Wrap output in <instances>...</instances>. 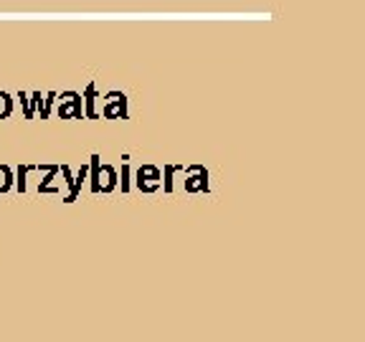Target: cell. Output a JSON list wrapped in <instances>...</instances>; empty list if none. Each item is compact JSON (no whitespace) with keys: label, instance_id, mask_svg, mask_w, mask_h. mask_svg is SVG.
Here are the masks:
<instances>
[{"label":"cell","instance_id":"cell-1","mask_svg":"<svg viewBox=\"0 0 365 342\" xmlns=\"http://www.w3.org/2000/svg\"><path fill=\"white\" fill-rule=\"evenodd\" d=\"M56 114L61 120H84L79 91H63L61 97L56 94Z\"/></svg>","mask_w":365,"mask_h":342},{"label":"cell","instance_id":"cell-2","mask_svg":"<svg viewBox=\"0 0 365 342\" xmlns=\"http://www.w3.org/2000/svg\"><path fill=\"white\" fill-rule=\"evenodd\" d=\"M104 120H127V97L122 91H107L102 99V112Z\"/></svg>","mask_w":365,"mask_h":342},{"label":"cell","instance_id":"cell-3","mask_svg":"<svg viewBox=\"0 0 365 342\" xmlns=\"http://www.w3.org/2000/svg\"><path fill=\"white\" fill-rule=\"evenodd\" d=\"M163 185V172L158 165H140V170L135 172V188L143 190V193H155Z\"/></svg>","mask_w":365,"mask_h":342},{"label":"cell","instance_id":"cell-4","mask_svg":"<svg viewBox=\"0 0 365 342\" xmlns=\"http://www.w3.org/2000/svg\"><path fill=\"white\" fill-rule=\"evenodd\" d=\"M185 190L188 193H208V170L203 165H188L185 167Z\"/></svg>","mask_w":365,"mask_h":342},{"label":"cell","instance_id":"cell-5","mask_svg":"<svg viewBox=\"0 0 365 342\" xmlns=\"http://www.w3.org/2000/svg\"><path fill=\"white\" fill-rule=\"evenodd\" d=\"M97 190L99 193H112V190H117V170H114L112 165H99Z\"/></svg>","mask_w":365,"mask_h":342},{"label":"cell","instance_id":"cell-6","mask_svg":"<svg viewBox=\"0 0 365 342\" xmlns=\"http://www.w3.org/2000/svg\"><path fill=\"white\" fill-rule=\"evenodd\" d=\"M99 99H102V97L97 94V86H94V84L86 86V91L81 94V104H84V109H81V112H84L86 120H97V117H99V112H97Z\"/></svg>","mask_w":365,"mask_h":342},{"label":"cell","instance_id":"cell-7","mask_svg":"<svg viewBox=\"0 0 365 342\" xmlns=\"http://www.w3.org/2000/svg\"><path fill=\"white\" fill-rule=\"evenodd\" d=\"M36 170L43 172V180L38 182V193H51V195H56L58 188H56V185H51V180L58 175V165H36Z\"/></svg>","mask_w":365,"mask_h":342},{"label":"cell","instance_id":"cell-8","mask_svg":"<svg viewBox=\"0 0 365 342\" xmlns=\"http://www.w3.org/2000/svg\"><path fill=\"white\" fill-rule=\"evenodd\" d=\"M175 172H182V165H173V162L163 165V190L165 193H173V177H175Z\"/></svg>","mask_w":365,"mask_h":342},{"label":"cell","instance_id":"cell-9","mask_svg":"<svg viewBox=\"0 0 365 342\" xmlns=\"http://www.w3.org/2000/svg\"><path fill=\"white\" fill-rule=\"evenodd\" d=\"M13 185H16V177H13L11 165H0V193H8Z\"/></svg>","mask_w":365,"mask_h":342},{"label":"cell","instance_id":"cell-10","mask_svg":"<svg viewBox=\"0 0 365 342\" xmlns=\"http://www.w3.org/2000/svg\"><path fill=\"white\" fill-rule=\"evenodd\" d=\"M122 185V193H127V190L132 188V170H130V165H122V172H117V188Z\"/></svg>","mask_w":365,"mask_h":342},{"label":"cell","instance_id":"cell-11","mask_svg":"<svg viewBox=\"0 0 365 342\" xmlns=\"http://www.w3.org/2000/svg\"><path fill=\"white\" fill-rule=\"evenodd\" d=\"M13 114V97L8 91H0V120H8Z\"/></svg>","mask_w":365,"mask_h":342},{"label":"cell","instance_id":"cell-12","mask_svg":"<svg viewBox=\"0 0 365 342\" xmlns=\"http://www.w3.org/2000/svg\"><path fill=\"white\" fill-rule=\"evenodd\" d=\"M29 172H31V165H21L16 170V188L21 190V193H26V190H29V182H26Z\"/></svg>","mask_w":365,"mask_h":342},{"label":"cell","instance_id":"cell-13","mask_svg":"<svg viewBox=\"0 0 365 342\" xmlns=\"http://www.w3.org/2000/svg\"><path fill=\"white\" fill-rule=\"evenodd\" d=\"M18 99H21V104L26 107V120H31V109H29V97L26 94H18Z\"/></svg>","mask_w":365,"mask_h":342}]
</instances>
